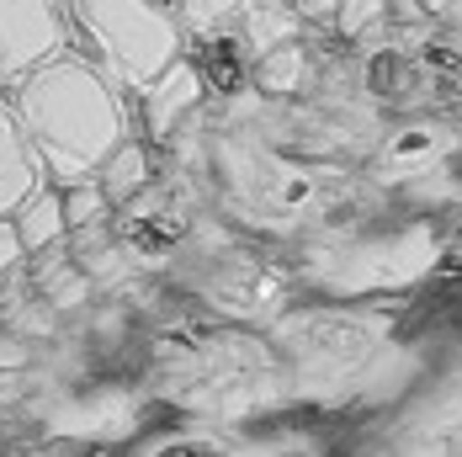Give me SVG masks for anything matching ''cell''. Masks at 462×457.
Returning <instances> with one entry per match:
<instances>
[{"label":"cell","instance_id":"1","mask_svg":"<svg viewBox=\"0 0 462 457\" xmlns=\"http://www.w3.org/2000/svg\"><path fill=\"white\" fill-rule=\"evenodd\" d=\"M11 107L53 186L96 176V165L128 138V91L106 80L101 64L69 48L38 64L27 80H16Z\"/></svg>","mask_w":462,"mask_h":457},{"label":"cell","instance_id":"2","mask_svg":"<svg viewBox=\"0 0 462 457\" xmlns=\"http://www.w3.org/2000/svg\"><path fill=\"white\" fill-rule=\"evenodd\" d=\"M69 5L80 27L69 53L101 64V75L117 80L128 96L143 91L165 64L186 53V27L154 0H69Z\"/></svg>","mask_w":462,"mask_h":457},{"label":"cell","instance_id":"3","mask_svg":"<svg viewBox=\"0 0 462 457\" xmlns=\"http://www.w3.org/2000/svg\"><path fill=\"white\" fill-rule=\"evenodd\" d=\"M75 5L69 0H0V91L27 80L53 53L75 48Z\"/></svg>","mask_w":462,"mask_h":457},{"label":"cell","instance_id":"4","mask_svg":"<svg viewBox=\"0 0 462 457\" xmlns=\"http://www.w3.org/2000/svg\"><path fill=\"white\" fill-rule=\"evenodd\" d=\"M197 107H202V86H197L191 59L181 53V59L165 64L143 91L128 96V134L149 138V144H165L186 117H197Z\"/></svg>","mask_w":462,"mask_h":457},{"label":"cell","instance_id":"5","mask_svg":"<svg viewBox=\"0 0 462 457\" xmlns=\"http://www.w3.org/2000/svg\"><path fill=\"white\" fill-rule=\"evenodd\" d=\"M186 59H191V70H197V86H202V96L229 101V96L250 91L255 53H250V43L239 38V27H234V22L202 27V33H186Z\"/></svg>","mask_w":462,"mask_h":457},{"label":"cell","instance_id":"6","mask_svg":"<svg viewBox=\"0 0 462 457\" xmlns=\"http://www.w3.org/2000/svg\"><path fill=\"white\" fill-rule=\"evenodd\" d=\"M48 176H43V160L38 149L27 144L22 123H16V107H11V91H0V219H11V208L38 191Z\"/></svg>","mask_w":462,"mask_h":457},{"label":"cell","instance_id":"7","mask_svg":"<svg viewBox=\"0 0 462 457\" xmlns=\"http://www.w3.org/2000/svg\"><path fill=\"white\" fill-rule=\"evenodd\" d=\"M160 149L149 144V138H123L101 165H96V186L106 191V202L112 208H123V202H134L139 191H149L154 186V171H160V160H154Z\"/></svg>","mask_w":462,"mask_h":457},{"label":"cell","instance_id":"8","mask_svg":"<svg viewBox=\"0 0 462 457\" xmlns=\"http://www.w3.org/2000/svg\"><path fill=\"white\" fill-rule=\"evenodd\" d=\"M229 22L239 27V38L250 43L255 59L266 48H282V43H292V38H303V27H309L292 0H239V11H234Z\"/></svg>","mask_w":462,"mask_h":457},{"label":"cell","instance_id":"9","mask_svg":"<svg viewBox=\"0 0 462 457\" xmlns=\"http://www.w3.org/2000/svg\"><path fill=\"white\" fill-rule=\"evenodd\" d=\"M11 224L22 234L27 256H38L48 245H64V234H69V224H64V191L53 182H43L38 191H27V197L11 208Z\"/></svg>","mask_w":462,"mask_h":457},{"label":"cell","instance_id":"10","mask_svg":"<svg viewBox=\"0 0 462 457\" xmlns=\"http://www.w3.org/2000/svg\"><path fill=\"white\" fill-rule=\"evenodd\" d=\"M314 80V53H309V38H292L282 48H266L250 70V86L266 96H298Z\"/></svg>","mask_w":462,"mask_h":457},{"label":"cell","instance_id":"11","mask_svg":"<svg viewBox=\"0 0 462 457\" xmlns=\"http://www.w3.org/2000/svg\"><path fill=\"white\" fill-rule=\"evenodd\" d=\"M420 75H425V64H420L410 48H372L367 64H362V80H367V91L377 96V101H404V96L420 86Z\"/></svg>","mask_w":462,"mask_h":457},{"label":"cell","instance_id":"12","mask_svg":"<svg viewBox=\"0 0 462 457\" xmlns=\"http://www.w3.org/2000/svg\"><path fill=\"white\" fill-rule=\"evenodd\" d=\"M329 27L346 38V43H367V38H383L393 27V0H340Z\"/></svg>","mask_w":462,"mask_h":457},{"label":"cell","instance_id":"13","mask_svg":"<svg viewBox=\"0 0 462 457\" xmlns=\"http://www.w3.org/2000/svg\"><path fill=\"white\" fill-rule=\"evenodd\" d=\"M59 191H64V224H69V234L101 224V219H112V202H106V191L96 186V176L69 182V186H59Z\"/></svg>","mask_w":462,"mask_h":457},{"label":"cell","instance_id":"14","mask_svg":"<svg viewBox=\"0 0 462 457\" xmlns=\"http://www.w3.org/2000/svg\"><path fill=\"white\" fill-rule=\"evenodd\" d=\"M149 457H261V452L229 447V442H218V436H171V442H160Z\"/></svg>","mask_w":462,"mask_h":457},{"label":"cell","instance_id":"15","mask_svg":"<svg viewBox=\"0 0 462 457\" xmlns=\"http://www.w3.org/2000/svg\"><path fill=\"white\" fill-rule=\"evenodd\" d=\"M239 11V0H186L181 5V27L186 33H202V27H218Z\"/></svg>","mask_w":462,"mask_h":457},{"label":"cell","instance_id":"16","mask_svg":"<svg viewBox=\"0 0 462 457\" xmlns=\"http://www.w3.org/2000/svg\"><path fill=\"white\" fill-rule=\"evenodd\" d=\"M27 266V245H22V234L11 219H0V282H11V276H22Z\"/></svg>","mask_w":462,"mask_h":457},{"label":"cell","instance_id":"17","mask_svg":"<svg viewBox=\"0 0 462 457\" xmlns=\"http://www.w3.org/2000/svg\"><path fill=\"white\" fill-rule=\"evenodd\" d=\"M292 5L303 11V22H324V16H335L340 0H292Z\"/></svg>","mask_w":462,"mask_h":457},{"label":"cell","instance_id":"18","mask_svg":"<svg viewBox=\"0 0 462 457\" xmlns=\"http://www.w3.org/2000/svg\"><path fill=\"white\" fill-rule=\"evenodd\" d=\"M154 5H160V11H171V16L181 22V5H186V0H154Z\"/></svg>","mask_w":462,"mask_h":457}]
</instances>
